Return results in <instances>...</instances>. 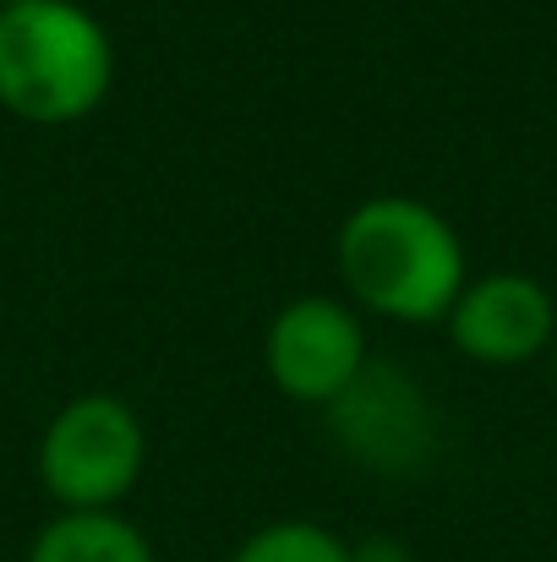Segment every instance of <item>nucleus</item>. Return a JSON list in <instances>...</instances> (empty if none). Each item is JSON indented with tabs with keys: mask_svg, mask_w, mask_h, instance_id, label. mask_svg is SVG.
Instances as JSON below:
<instances>
[{
	"mask_svg": "<svg viewBox=\"0 0 557 562\" xmlns=\"http://www.w3.org/2000/svg\"><path fill=\"white\" fill-rule=\"evenodd\" d=\"M27 562H159L148 536L115 508V514H55L33 547Z\"/></svg>",
	"mask_w": 557,
	"mask_h": 562,
	"instance_id": "7",
	"label": "nucleus"
},
{
	"mask_svg": "<svg viewBox=\"0 0 557 562\" xmlns=\"http://www.w3.org/2000/svg\"><path fill=\"white\" fill-rule=\"evenodd\" d=\"M148 464L143 415L121 393L66 398L38 437V486L60 514H115Z\"/></svg>",
	"mask_w": 557,
	"mask_h": 562,
	"instance_id": "3",
	"label": "nucleus"
},
{
	"mask_svg": "<svg viewBox=\"0 0 557 562\" xmlns=\"http://www.w3.org/2000/svg\"><path fill=\"white\" fill-rule=\"evenodd\" d=\"M0 5H22V0H0Z\"/></svg>",
	"mask_w": 557,
	"mask_h": 562,
	"instance_id": "11",
	"label": "nucleus"
},
{
	"mask_svg": "<svg viewBox=\"0 0 557 562\" xmlns=\"http://www.w3.org/2000/svg\"><path fill=\"white\" fill-rule=\"evenodd\" d=\"M367 323L345 295H296L274 312L263 334L268 382L290 404L328 409L356 376L367 372Z\"/></svg>",
	"mask_w": 557,
	"mask_h": 562,
	"instance_id": "5",
	"label": "nucleus"
},
{
	"mask_svg": "<svg viewBox=\"0 0 557 562\" xmlns=\"http://www.w3.org/2000/svg\"><path fill=\"white\" fill-rule=\"evenodd\" d=\"M350 562H415V558L393 536H367V541H350Z\"/></svg>",
	"mask_w": 557,
	"mask_h": 562,
	"instance_id": "9",
	"label": "nucleus"
},
{
	"mask_svg": "<svg viewBox=\"0 0 557 562\" xmlns=\"http://www.w3.org/2000/svg\"><path fill=\"white\" fill-rule=\"evenodd\" d=\"M230 562H350V541L318 519H274L252 530Z\"/></svg>",
	"mask_w": 557,
	"mask_h": 562,
	"instance_id": "8",
	"label": "nucleus"
},
{
	"mask_svg": "<svg viewBox=\"0 0 557 562\" xmlns=\"http://www.w3.org/2000/svg\"><path fill=\"white\" fill-rule=\"evenodd\" d=\"M345 301L399 328L443 323L470 284L459 229L421 196L382 191L345 213L334 235Z\"/></svg>",
	"mask_w": 557,
	"mask_h": 562,
	"instance_id": "1",
	"label": "nucleus"
},
{
	"mask_svg": "<svg viewBox=\"0 0 557 562\" xmlns=\"http://www.w3.org/2000/svg\"><path fill=\"white\" fill-rule=\"evenodd\" d=\"M323 415H328L339 453L371 475H388V481L421 475L443 442V420H437L432 393L393 361H367V372Z\"/></svg>",
	"mask_w": 557,
	"mask_h": 562,
	"instance_id": "4",
	"label": "nucleus"
},
{
	"mask_svg": "<svg viewBox=\"0 0 557 562\" xmlns=\"http://www.w3.org/2000/svg\"><path fill=\"white\" fill-rule=\"evenodd\" d=\"M443 328H448V345L470 367H492V372L531 367L553 356L557 345V295L536 273H520V268L470 273Z\"/></svg>",
	"mask_w": 557,
	"mask_h": 562,
	"instance_id": "6",
	"label": "nucleus"
},
{
	"mask_svg": "<svg viewBox=\"0 0 557 562\" xmlns=\"http://www.w3.org/2000/svg\"><path fill=\"white\" fill-rule=\"evenodd\" d=\"M115 88V38L77 0L0 5V110L27 126H77Z\"/></svg>",
	"mask_w": 557,
	"mask_h": 562,
	"instance_id": "2",
	"label": "nucleus"
},
{
	"mask_svg": "<svg viewBox=\"0 0 557 562\" xmlns=\"http://www.w3.org/2000/svg\"><path fill=\"white\" fill-rule=\"evenodd\" d=\"M547 361H553V387H557V345H553V356H547Z\"/></svg>",
	"mask_w": 557,
	"mask_h": 562,
	"instance_id": "10",
	"label": "nucleus"
}]
</instances>
